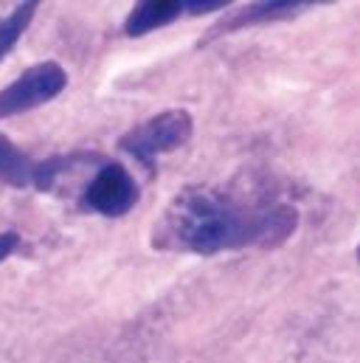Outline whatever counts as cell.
<instances>
[{"mask_svg": "<svg viewBox=\"0 0 360 363\" xmlns=\"http://www.w3.org/2000/svg\"><path fill=\"white\" fill-rule=\"evenodd\" d=\"M223 6H228V0H194V3H183V9H186L189 14H203V11H217V9H223Z\"/></svg>", "mask_w": 360, "mask_h": 363, "instance_id": "cell-9", "label": "cell"}, {"mask_svg": "<svg viewBox=\"0 0 360 363\" xmlns=\"http://www.w3.org/2000/svg\"><path fill=\"white\" fill-rule=\"evenodd\" d=\"M34 11H37V3H23V6H17L9 17L0 20V60H3V57L14 48V43L23 37V31H26V26L31 23Z\"/></svg>", "mask_w": 360, "mask_h": 363, "instance_id": "cell-8", "label": "cell"}, {"mask_svg": "<svg viewBox=\"0 0 360 363\" xmlns=\"http://www.w3.org/2000/svg\"><path fill=\"white\" fill-rule=\"evenodd\" d=\"M189 138H191V116L186 110H167L130 130L121 138V150L138 158L141 164L152 167L158 155L178 150Z\"/></svg>", "mask_w": 360, "mask_h": 363, "instance_id": "cell-2", "label": "cell"}, {"mask_svg": "<svg viewBox=\"0 0 360 363\" xmlns=\"http://www.w3.org/2000/svg\"><path fill=\"white\" fill-rule=\"evenodd\" d=\"M34 175H37V164L26 152H20L6 135H0V183L23 189V186H34Z\"/></svg>", "mask_w": 360, "mask_h": 363, "instance_id": "cell-6", "label": "cell"}, {"mask_svg": "<svg viewBox=\"0 0 360 363\" xmlns=\"http://www.w3.org/2000/svg\"><path fill=\"white\" fill-rule=\"evenodd\" d=\"M301 6H313V0H273V3H254V6H248L245 11H240V14H234L228 23H220L217 28H214V34H223V31H234L237 26H251V23H257V20H273V17H284V14H290V11H296V9H301Z\"/></svg>", "mask_w": 360, "mask_h": 363, "instance_id": "cell-7", "label": "cell"}, {"mask_svg": "<svg viewBox=\"0 0 360 363\" xmlns=\"http://www.w3.org/2000/svg\"><path fill=\"white\" fill-rule=\"evenodd\" d=\"M358 259H360V248H358Z\"/></svg>", "mask_w": 360, "mask_h": 363, "instance_id": "cell-11", "label": "cell"}, {"mask_svg": "<svg viewBox=\"0 0 360 363\" xmlns=\"http://www.w3.org/2000/svg\"><path fill=\"white\" fill-rule=\"evenodd\" d=\"M20 245V237L14 234V231H6V234H0V262L3 259H9L11 254H14V248Z\"/></svg>", "mask_w": 360, "mask_h": 363, "instance_id": "cell-10", "label": "cell"}, {"mask_svg": "<svg viewBox=\"0 0 360 363\" xmlns=\"http://www.w3.org/2000/svg\"><path fill=\"white\" fill-rule=\"evenodd\" d=\"M183 11L186 9H183V3H178V0H147V3H138L130 11V17H127L124 31L130 37L150 34V31H155V28L169 26L172 20H178Z\"/></svg>", "mask_w": 360, "mask_h": 363, "instance_id": "cell-5", "label": "cell"}, {"mask_svg": "<svg viewBox=\"0 0 360 363\" xmlns=\"http://www.w3.org/2000/svg\"><path fill=\"white\" fill-rule=\"evenodd\" d=\"M290 206H245L211 189H186L155 225L161 248L220 254L245 245H279L296 231Z\"/></svg>", "mask_w": 360, "mask_h": 363, "instance_id": "cell-1", "label": "cell"}, {"mask_svg": "<svg viewBox=\"0 0 360 363\" xmlns=\"http://www.w3.org/2000/svg\"><path fill=\"white\" fill-rule=\"evenodd\" d=\"M135 200H138V186L130 178V172L118 164H107L85 189L82 208L104 217H121L135 206Z\"/></svg>", "mask_w": 360, "mask_h": 363, "instance_id": "cell-4", "label": "cell"}, {"mask_svg": "<svg viewBox=\"0 0 360 363\" xmlns=\"http://www.w3.org/2000/svg\"><path fill=\"white\" fill-rule=\"evenodd\" d=\"M65 85H68V74L57 62H40L28 68L23 77H17L9 88L0 91V118L51 101L54 96L65 91Z\"/></svg>", "mask_w": 360, "mask_h": 363, "instance_id": "cell-3", "label": "cell"}]
</instances>
